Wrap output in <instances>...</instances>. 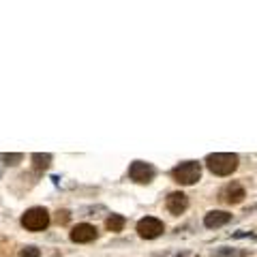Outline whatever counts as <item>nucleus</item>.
<instances>
[{"label": "nucleus", "instance_id": "nucleus-1", "mask_svg": "<svg viewBox=\"0 0 257 257\" xmlns=\"http://www.w3.org/2000/svg\"><path fill=\"white\" fill-rule=\"evenodd\" d=\"M238 155L234 152H212L206 157V165L214 176H229L238 170Z\"/></svg>", "mask_w": 257, "mask_h": 257}, {"label": "nucleus", "instance_id": "nucleus-2", "mask_svg": "<svg viewBox=\"0 0 257 257\" xmlns=\"http://www.w3.org/2000/svg\"><path fill=\"white\" fill-rule=\"evenodd\" d=\"M172 178L178 182V184H195L199 178H202V165L197 161H182L180 165H176L172 170Z\"/></svg>", "mask_w": 257, "mask_h": 257}, {"label": "nucleus", "instance_id": "nucleus-3", "mask_svg": "<svg viewBox=\"0 0 257 257\" xmlns=\"http://www.w3.org/2000/svg\"><path fill=\"white\" fill-rule=\"evenodd\" d=\"M22 225L28 231H43L47 225H50V212L41 206L28 208V210L22 214Z\"/></svg>", "mask_w": 257, "mask_h": 257}, {"label": "nucleus", "instance_id": "nucleus-4", "mask_svg": "<svg viewBox=\"0 0 257 257\" xmlns=\"http://www.w3.org/2000/svg\"><path fill=\"white\" fill-rule=\"evenodd\" d=\"M155 174L157 170L146 161H133L131 167H128V178L138 184H150L155 180Z\"/></svg>", "mask_w": 257, "mask_h": 257}, {"label": "nucleus", "instance_id": "nucleus-5", "mask_svg": "<svg viewBox=\"0 0 257 257\" xmlns=\"http://www.w3.org/2000/svg\"><path fill=\"white\" fill-rule=\"evenodd\" d=\"M163 231H165L163 221L155 219V216H144V219L138 221V234L144 240H155L163 234Z\"/></svg>", "mask_w": 257, "mask_h": 257}, {"label": "nucleus", "instance_id": "nucleus-6", "mask_svg": "<svg viewBox=\"0 0 257 257\" xmlns=\"http://www.w3.org/2000/svg\"><path fill=\"white\" fill-rule=\"evenodd\" d=\"M244 197H246V193H244V189H242V184L240 182H229L219 191V199L223 204H229V206L240 204Z\"/></svg>", "mask_w": 257, "mask_h": 257}, {"label": "nucleus", "instance_id": "nucleus-7", "mask_svg": "<svg viewBox=\"0 0 257 257\" xmlns=\"http://www.w3.org/2000/svg\"><path fill=\"white\" fill-rule=\"evenodd\" d=\"M99 236V231H96L94 225L90 223H79L77 227L71 229V240L77 244H84V242H92V240Z\"/></svg>", "mask_w": 257, "mask_h": 257}, {"label": "nucleus", "instance_id": "nucleus-8", "mask_svg": "<svg viewBox=\"0 0 257 257\" xmlns=\"http://www.w3.org/2000/svg\"><path fill=\"white\" fill-rule=\"evenodd\" d=\"M165 206H167V210H170L174 216H180V214H184V210L189 208V197L184 195L182 191H174V193H170V195H167Z\"/></svg>", "mask_w": 257, "mask_h": 257}, {"label": "nucleus", "instance_id": "nucleus-9", "mask_svg": "<svg viewBox=\"0 0 257 257\" xmlns=\"http://www.w3.org/2000/svg\"><path fill=\"white\" fill-rule=\"evenodd\" d=\"M227 223H231V214L225 212V210H210L204 216V225L208 229H219Z\"/></svg>", "mask_w": 257, "mask_h": 257}, {"label": "nucleus", "instance_id": "nucleus-10", "mask_svg": "<svg viewBox=\"0 0 257 257\" xmlns=\"http://www.w3.org/2000/svg\"><path fill=\"white\" fill-rule=\"evenodd\" d=\"M30 161L37 172H45V170H50V165H52V155L50 152H35V155L30 157Z\"/></svg>", "mask_w": 257, "mask_h": 257}, {"label": "nucleus", "instance_id": "nucleus-11", "mask_svg": "<svg viewBox=\"0 0 257 257\" xmlns=\"http://www.w3.org/2000/svg\"><path fill=\"white\" fill-rule=\"evenodd\" d=\"M251 251H244V248H231V246H219L212 251V257H248Z\"/></svg>", "mask_w": 257, "mask_h": 257}, {"label": "nucleus", "instance_id": "nucleus-12", "mask_svg": "<svg viewBox=\"0 0 257 257\" xmlns=\"http://www.w3.org/2000/svg\"><path fill=\"white\" fill-rule=\"evenodd\" d=\"M124 225H126V219H124L122 214H109L107 219H105V227L109 231H122Z\"/></svg>", "mask_w": 257, "mask_h": 257}, {"label": "nucleus", "instance_id": "nucleus-13", "mask_svg": "<svg viewBox=\"0 0 257 257\" xmlns=\"http://www.w3.org/2000/svg\"><path fill=\"white\" fill-rule=\"evenodd\" d=\"M0 159H3L5 161V165H18L20 163V161L24 159V155H22V152H5V155L3 157H0Z\"/></svg>", "mask_w": 257, "mask_h": 257}, {"label": "nucleus", "instance_id": "nucleus-14", "mask_svg": "<svg viewBox=\"0 0 257 257\" xmlns=\"http://www.w3.org/2000/svg\"><path fill=\"white\" fill-rule=\"evenodd\" d=\"M20 257H41V251H39L37 246H24L22 251H20Z\"/></svg>", "mask_w": 257, "mask_h": 257}, {"label": "nucleus", "instance_id": "nucleus-15", "mask_svg": "<svg viewBox=\"0 0 257 257\" xmlns=\"http://www.w3.org/2000/svg\"><path fill=\"white\" fill-rule=\"evenodd\" d=\"M56 221H58V225H67L71 221V212L69 210H58L56 212Z\"/></svg>", "mask_w": 257, "mask_h": 257}, {"label": "nucleus", "instance_id": "nucleus-16", "mask_svg": "<svg viewBox=\"0 0 257 257\" xmlns=\"http://www.w3.org/2000/svg\"><path fill=\"white\" fill-rule=\"evenodd\" d=\"M187 251H174V253H159L157 257H187Z\"/></svg>", "mask_w": 257, "mask_h": 257}, {"label": "nucleus", "instance_id": "nucleus-17", "mask_svg": "<svg viewBox=\"0 0 257 257\" xmlns=\"http://www.w3.org/2000/svg\"><path fill=\"white\" fill-rule=\"evenodd\" d=\"M234 238H255V240H257V236L251 234V231H236Z\"/></svg>", "mask_w": 257, "mask_h": 257}, {"label": "nucleus", "instance_id": "nucleus-18", "mask_svg": "<svg viewBox=\"0 0 257 257\" xmlns=\"http://www.w3.org/2000/svg\"><path fill=\"white\" fill-rule=\"evenodd\" d=\"M0 178H3V167H0Z\"/></svg>", "mask_w": 257, "mask_h": 257}]
</instances>
